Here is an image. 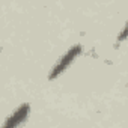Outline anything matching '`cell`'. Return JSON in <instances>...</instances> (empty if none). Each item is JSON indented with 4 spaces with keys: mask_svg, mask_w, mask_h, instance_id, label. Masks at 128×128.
<instances>
[{
    "mask_svg": "<svg viewBox=\"0 0 128 128\" xmlns=\"http://www.w3.org/2000/svg\"><path fill=\"white\" fill-rule=\"evenodd\" d=\"M80 53H82V45H74V47H71L65 54L60 57V60H59L56 65L53 66V70H51V72H50L48 78H50V80H54V78H56V77H59L63 71H66V68L71 65L72 62H74V59H76Z\"/></svg>",
    "mask_w": 128,
    "mask_h": 128,
    "instance_id": "obj_1",
    "label": "cell"
},
{
    "mask_svg": "<svg viewBox=\"0 0 128 128\" xmlns=\"http://www.w3.org/2000/svg\"><path fill=\"white\" fill-rule=\"evenodd\" d=\"M29 112H30V106L29 104H21L6 120L5 124L2 125V128H17L18 125H21L26 118L29 116Z\"/></svg>",
    "mask_w": 128,
    "mask_h": 128,
    "instance_id": "obj_2",
    "label": "cell"
}]
</instances>
